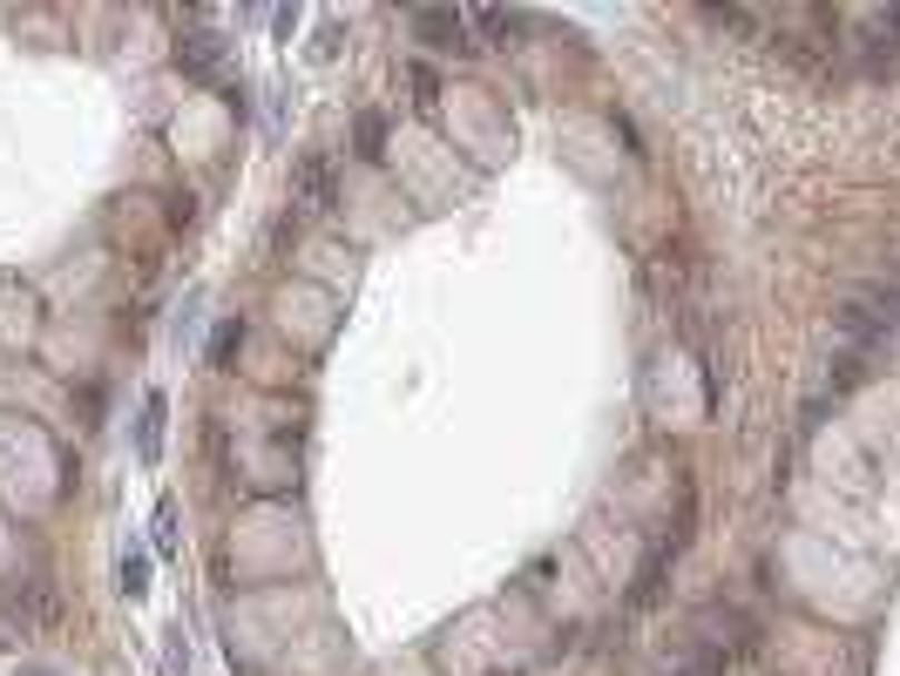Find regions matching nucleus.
Returning <instances> with one entry per match:
<instances>
[{
    "mask_svg": "<svg viewBox=\"0 0 900 676\" xmlns=\"http://www.w3.org/2000/svg\"><path fill=\"white\" fill-rule=\"evenodd\" d=\"M291 197H298V210H311V217L333 210V197H339V183H333V156H305V162L291 169Z\"/></svg>",
    "mask_w": 900,
    "mask_h": 676,
    "instance_id": "nucleus-1",
    "label": "nucleus"
},
{
    "mask_svg": "<svg viewBox=\"0 0 900 676\" xmlns=\"http://www.w3.org/2000/svg\"><path fill=\"white\" fill-rule=\"evenodd\" d=\"M162 412H170V406H162V392H142V406H136V460L142 467L162 460Z\"/></svg>",
    "mask_w": 900,
    "mask_h": 676,
    "instance_id": "nucleus-2",
    "label": "nucleus"
},
{
    "mask_svg": "<svg viewBox=\"0 0 900 676\" xmlns=\"http://www.w3.org/2000/svg\"><path fill=\"white\" fill-rule=\"evenodd\" d=\"M414 34H421L427 48H461V41H467V14H454V8H421V14H414Z\"/></svg>",
    "mask_w": 900,
    "mask_h": 676,
    "instance_id": "nucleus-3",
    "label": "nucleus"
},
{
    "mask_svg": "<svg viewBox=\"0 0 900 676\" xmlns=\"http://www.w3.org/2000/svg\"><path fill=\"white\" fill-rule=\"evenodd\" d=\"M237 352H244V318H217V331H210V352H204V359L224 372Z\"/></svg>",
    "mask_w": 900,
    "mask_h": 676,
    "instance_id": "nucleus-4",
    "label": "nucleus"
},
{
    "mask_svg": "<svg viewBox=\"0 0 900 676\" xmlns=\"http://www.w3.org/2000/svg\"><path fill=\"white\" fill-rule=\"evenodd\" d=\"M217 54H224V48H217L210 34H190V41L177 48V61H184V68H190L197 81H210V74H217Z\"/></svg>",
    "mask_w": 900,
    "mask_h": 676,
    "instance_id": "nucleus-5",
    "label": "nucleus"
},
{
    "mask_svg": "<svg viewBox=\"0 0 900 676\" xmlns=\"http://www.w3.org/2000/svg\"><path fill=\"white\" fill-rule=\"evenodd\" d=\"M156 555H177V500H156V521H149Z\"/></svg>",
    "mask_w": 900,
    "mask_h": 676,
    "instance_id": "nucleus-6",
    "label": "nucleus"
},
{
    "mask_svg": "<svg viewBox=\"0 0 900 676\" xmlns=\"http://www.w3.org/2000/svg\"><path fill=\"white\" fill-rule=\"evenodd\" d=\"M122 596H129V603L149 596V555H122Z\"/></svg>",
    "mask_w": 900,
    "mask_h": 676,
    "instance_id": "nucleus-7",
    "label": "nucleus"
},
{
    "mask_svg": "<svg viewBox=\"0 0 900 676\" xmlns=\"http://www.w3.org/2000/svg\"><path fill=\"white\" fill-rule=\"evenodd\" d=\"M333 48H339V28H318V41H311V61H333Z\"/></svg>",
    "mask_w": 900,
    "mask_h": 676,
    "instance_id": "nucleus-8",
    "label": "nucleus"
},
{
    "mask_svg": "<svg viewBox=\"0 0 900 676\" xmlns=\"http://www.w3.org/2000/svg\"><path fill=\"white\" fill-rule=\"evenodd\" d=\"M291 28H298V8H278V14H271V34L291 41Z\"/></svg>",
    "mask_w": 900,
    "mask_h": 676,
    "instance_id": "nucleus-9",
    "label": "nucleus"
},
{
    "mask_svg": "<svg viewBox=\"0 0 900 676\" xmlns=\"http://www.w3.org/2000/svg\"><path fill=\"white\" fill-rule=\"evenodd\" d=\"M414 96H421V109H434V74L427 68H414Z\"/></svg>",
    "mask_w": 900,
    "mask_h": 676,
    "instance_id": "nucleus-10",
    "label": "nucleus"
}]
</instances>
